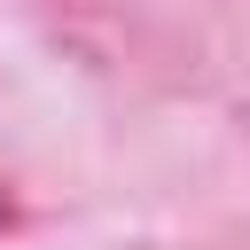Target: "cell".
<instances>
[{
  "label": "cell",
  "mask_w": 250,
  "mask_h": 250,
  "mask_svg": "<svg viewBox=\"0 0 250 250\" xmlns=\"http://www.w3.org/2000/svg\"><path fill=\"white\" fill-rule=\"evenodd\" d=\"M8 227H16V195L0 188V234H8Z\"/></svg>",
  "instance_id": "1"
}]
</instances>
